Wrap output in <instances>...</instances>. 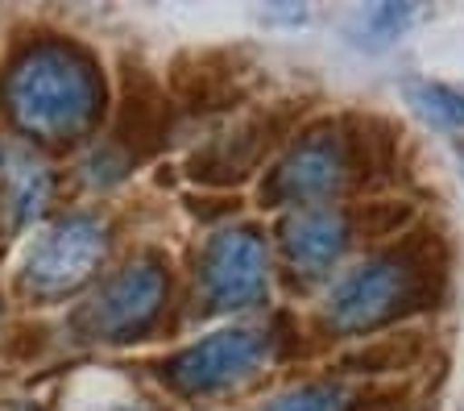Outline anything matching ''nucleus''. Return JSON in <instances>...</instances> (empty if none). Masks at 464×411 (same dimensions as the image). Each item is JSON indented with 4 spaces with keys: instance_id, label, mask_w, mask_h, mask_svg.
<instances>
[{
    "instance_id": "obj_1",
    "label": "nucleus",
    "mask_w": 464,
    "mask_h": 411,
    "mask_svg": "<svg viewBox=\"0 0 464 411\" xmlns=\"http://www.w3.org/2000/svg\"><path fill=\"white\" fill-rule=\"evenodd\" d=\"M5 104L29 137L71 142L87 133L100 108V83L92 63L67 46H38L9 71Z\"/></svg>"
},
{
    "instance_id": "obj_2",
    "label": "nucleus",
    "mask_w": 464,
    "mask_h": 411,
    "mask_svg": "<svg viewBox=\"0 0 464 411\" xmlns=\"http://www.w3.org/2000/svg\"><path fill=\"white\" fill-rule=\"evenodd\" d=\"M199 287L212 312H241L266 299V241L253 229H224L208 241L199 262Z\"/></svg>"
},
{
    "instance_id": "obj_3",
    "label": "nucleus",
    "mask_w": 464,
    "mask_h": 411,
    "mask_svg": "<svg viewBox=\"0 0 464 411\" xmlns=\"http://www.w3.org/2000/svg\"><path fill=\"white\" fill-rule=\"evenodd\" d=\"M411 295H415V274L406 270L402 258H369L332 287L328 320L340 333H369L402 312Z\"/></svg>"
},
{
    "instance_id": "obj_4",
    "label": "nucleus",
    "mask_w": 464,
    "mask_h": 411,
    "mask_svg": "<svg viewBox=\"0 0 464 411\" xmlns=\"http://www.w3.org/2000/svg\"><path fill=\"white\" fill-rule=\"evenodd\" d=\"M166 299V274L158 262H133L108 279L96 299L79 312V333L92 341H125V337L150 328Z\"/></svg>"
},
{
    "instance_id": "obj_5",
    "label": "nucleus",
    "mask_w": 464,
    "mask_h": 411,
    "mask_svg": "<svg viewBox=\"0 0 464 411\" xmlns=\"http://www.w3.org/2000/svg\"><path fill=\"white\" fill-rule=\"evenodd\" d=\"M270 353V337L257 328H228L170 357L166 378L183 395H216L245 382Z\"/></svg>"
},
{
    "instance_id": "obj_6",
    "label": "nucleus",
    "mask_w": 464,
    "mask_h": 411,
    "mask_svg": "<svg viewBox=\"0 0 464 411\" xmlns=\"http://www.w3.org/2000/svg\"><path fill=\"white\" fill-rule=\"evenodd\" d=\"M104 258V225L96 216H67L25 258V287L34 295H67Z\"/></svg>"
},
{
    "instance_id": "obj_7",
    "label": "nucleus",
    "mask_w": 464,
    "mask_h": 411,
    "mask_svg": "<svg viewBox=\"0 0 464 411\" xmlns=\"http://www.w3.org/2000/svg\"><path fill=\"white\" fill-rule=\"evenodd\" d=\"M344 171H348V158L340 137L311 133L307 142H299L282 158V167L266 183V196L274 204H315V200H328L344 183Z\"/></svg>"
},
{
    "instance_id": "obj_8",
    "label": "nucleus",
    "mask_w": 464,
    "mask_h": 411,
    "mask_svg": "<svg viewBox=\"0 0 464 411\" xmlns=\"http://www.w3.org/2000/svg\"><path fill=\"white\" fill-rule=\"evenodd\" d=\"M348 245V220L336 208H299L282 225V254L299 274L315 279L340 262Z\"/></svg>"
},
{
    "instance_id": "obj_9",
    "label": "nucleus",
    "mask_w": 464,
    "mask_h": 411,
    "mask_svg": "<svg viewBox=\"0 0 464 411\" xmlns=\"http://www.w3.org/2000/svg\"><path fill=\"white\" fill-rule=\"evenodd\" d=\"M0 179L9 187V200L17 216L38 212L46 200V171L34 162V154L21 146H0Z\"/></svg>"
},
{
    "instance_id": "obj_10",
    "label": "nucleus",
    "mask_w": 464,
    "mask_h": 411,
    "mask_svg": "<svg viewBox=\"0 0 464 411\" xmlns=\"http://www.w3.org/2000/svg\"><path fill=\"white\" fill-rule=\"evenodd\" d=\"M415 17L411 5H373V9H361L348 25V34L361 42V46H386L390 38L406 30V21Z\"/></svg>"
},
{
    "instance_id": "obj_11",
    "label": "nucleus",
    "mask_w": 464,
    "mask_h": 411,
    "mask_svg": "<svg viewBox=\"0 0 464 411\" xmlns=\"http://www.w3.org/2000/svg\"><path fill=\"white\" fill-rule=\"evenodd\" d=\"M261 411H353V399L332 382H303V387L274 395Z\"/></svg>"
},
{
    "instance_id": "obj_12",
    "label": "nucleus",
    "mask_w": 464,
    "mask_h": 411,
    "mask_svg": "<svg viewBox=\"0 0 464 411\" xmlns=\"http://www.w3.org/2000/svg\"><path fill=\"white\" fill-rule=\"evenodd\" d=\"M406 96H411V104H415L419 113L444 121V125L464 129V92L460 88L431 83V79H411V83H406Z\"/></svg>"
},
{
    "instance_id": "obj_13",
    "label": "nucleus",
    "mask_w": 464,
    "mask_h": 411,
    "mask_svg": "<svg viewBox=\"0 0 464 411\" xmlns=\"http://www.w3.org/2000/svg\"><path fill=\"white\" fill-rule=\"evenodd\" d=\"M17 411H29V407H17Z\"/></svg>"
}]
</instances>
